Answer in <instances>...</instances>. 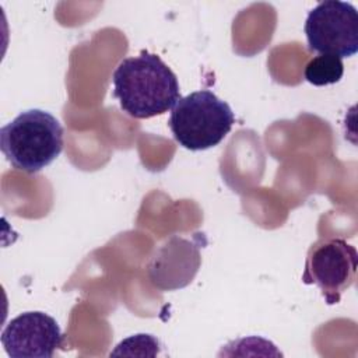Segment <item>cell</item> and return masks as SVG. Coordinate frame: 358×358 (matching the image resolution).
Instances as JSON below:
<instances>
[{"label": "cell", "instance_id": "3957f363", "mask_svg": "<svg viewBox=\"0 0 358 358\" xmlns=\"http://www.w3.org/2000/svg\"><path fill=\"white\" fill-rule=\"evenodd\" d=\"M234 123L235 116L231 106L210 90L180 96L168 120L173 138L190 151L218 145L231 131Z\"/></svg>", "mask_w": 358, "mask_h": 358}, {"label": "cell", "instance_id": "277c9868", "mask_svg": "<svg viewBox=\"0 0 358 358\" xmlns=\"http://www.w3.org/2000/svg\"><path fill=\"white\" fill-rule=\"evenodd\" d=\"M357 263L355 248L344 239H319L308 250L302 281L319 287L327 305H334L340 302L341 294L352 285Z\"/></svg>", "mask_w": 358, "mask_h": 358}, {"label": "cell", "instance_id": "7a4b0ae2", "mask_svg": "<svg viewBox=\"0 0 358 358\" xmlns=\"http://www.w3.org/2000/svg\"><path fill=\"white\" fill-rule=\"evenodd\" d=\"M0 148L14 168L36 173L60 155L63 127L49 112L24 110L1 127Z\"/></svg>", "mask_w": 358, "mask_h": 358}, {"label": "cell", "instance_id": "6da1fadb", "mask_svg": "<svg viewBox=\"0 0 358 358\" xmlns=\"http://www.w3.org/2000/svg\"><path fill=\"white\" fill-rule=\"evenodd\" d=\"M113 96L120 109L134 119H150L172 109L180 99L175 73L147 50L123 59L115 69Z\"/></svg>", "mask_w": 358, "mask_h": 358}, {"label": "cell", "instance_id": "5b68a950", "mask_svg": "<svg viewBox=\"0 0 358 358\" xmlns=\"http://www.w3.org/2000/svg\"><path fill=\"white\" fill-rule=\"evenodd\" d=\"M305 35L312 52L350 57L358 52V13L347 1L326 0L306 17Z\"/></svg>", "mask_w": 358, "mask_h": 358}, {"label": "cell", "instance_id": "52a82bcc", "mask_svg": "<svg viewBox=\"0 0 358 358\" xmlns=\"http://www.w3.org/2000/svg\"><path fill=\"white\" fill-rule=\"evenodd\" d=\"M344 74V64L340 57L330 55H319L313 57L303 70L305 80L313 85L323 87L336 84Z\"/></svg>", "mask_w": 358, "mask_h": 358}, {"label": "cell", "instance_id": "8992f818", "mask_svg": "<svg viewBox=\"0 0 358 358\" xmlns=\"http://www.w3.org/2000/svg\"><path fill=\"white\" fill-rule=\"evenodd\" d=\"M64 336L57 322L45 312H24L1 331L4 351L14 358H52Z\"/></svg>", "mask_w": 358, "mask_h": 358}]
</instances>
